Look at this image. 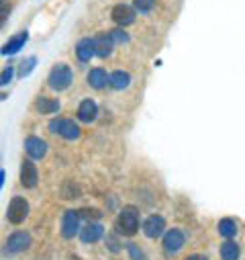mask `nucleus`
Returning <instances> with one entry per match:
<instances>
[{"label": "nucleus", "mask_w": 245, "mask_h": 260, "mask_svg": "<svg viewBox=\"0 0 245 260\" xmlns=\"http://www.w3.org/2000/svg\"><path fill=\"white\" fill-rule=\"evenodd\" d=\"M116 230L123 236H133L139 230V213L135 207H125L116 217Z\"/></svg>", "instance_id": "obj_2"}, {"label": "nucleus", "mask_w": 245, "mask_h": 260, "mask_svg": "<svg viewBox=\"0 0 245 260\" xmlns=\"http://www.w3.org/2000/svg\"><path fill=\"white\" fill-rule=\"evenodd\" d=\"M27 39H29L27 33H19V35H15V37L9 39V43L3 47V53H5V55H13V53H17V51L27 43Z\"/></svg>", "instance_id": "obj_18"}, {"label": "nucleus", "mask_w": 245, "mask_h": 260, "mask_svg": "<svg viewBox=\"0 0 245 260\" xmlns=\"http://www.w3.org/2000/svg\"><path fill=\"white\" fill-rule=\"evenodd\" d=\"M27 215H29V203H27V199L13 197V201L9 205V211H7L9 221L15 223V225H19V223H23L27 219Z\"/></svg>", "instance_id": "obj_4"}, {"label": "nucleus", "mask_w": 245, "mask_h": 260, "mask_svg": "<svg viewBox=\"0 0 245 260\" xmlns=\"http://www.w3.org/2000/svg\"><path fill=\"white\" fill-rule=\"evenodd\" d=\"M35 109L41 113V115H49V113H55L59 109V103L53 101V99H47V96H39L35 101Z\"/></svg>", "instance_id": "obj_19"}, {"label": "nucleus", "mask_w": 245, "mask_h": 260, "mask_svg": "<svg viewBox=\"0 0 245 260\" xmlns=\"http://www.w3.org/2000/svg\"><path fill=\"white\" fill-rule=\"evenodd\" d=\"M184 260H209L207 256H200V254H192V256H186Z\"/></svg>", "instance_id": "obj_28"}, {"label": "nucleus", "mask_w": 245, "mask_h": 260, "mask_svg": "<svg viewBox=\"0 0 245 260\" xmlns=\"http://www.w3.org/2000/svg\"><path fill=\"white\" fill-rule=\"evenodd\" d=\"M153 7V0H135V9L139 13H149Z\"/></svg>", "instance_id": "obj_24"}, {"label": "nucleus", "mask_w": 245, "mask_h": 260, "mask_svg": "<svg viewBox=\"0 0 245 260\" xmlns=\"http://www.w3.org/2000/svg\"><path fill=\"white\" fill-rule=\"evenodd\" d=\"M219 234H221L223 238H233V236L237 234L235 221H233V219H221V221H219Z\"/></svg>", "instance_id": "obj_21"}, {"label": "nucleus", "mask_w": 245, "mask_h": 260, "mask_svg": "<svg viewBox=\"0 0 245 260\" xmlns=\"http://www.w3.org/2000/svg\"><path fill=\"white\" fill-rule=\"evenodd\" d=\"M49 132L59 134L64 140H78L80 138V127L72 119H51L49 121Z\"/></svg>", "instance_id": "obj_3"}, {"label": "nucleus", "mask_w": 245, "mask_h": 260, "mask_svg": "<svg viewBox=\"0 0 245 260\" xmlns=\"http://www.w3.org/2000/svg\"><path fill=\"white\" fill-rule=\"evenodd\" d=\"M127 248H129V254H131V258H133V260H147V258H145V254H143L135 244H129Z\"/></svg>", "instance_id": "obj_25"}, {"label": "nucleus", "mask_w": 245, "mask_h": 260, "mask_svg": "<svg viewBox=\"0 0 245 260\" xmlns=\"http://www.w3.org/2000/svg\"><path fill=\"white\" fill-rule=\"evenodd\" d=\"M0 5H3V0H0Z\"/></svg>", "instance_id": "obj_31"}, {"label": "nucleus", "mask_w": 245, "mask_h": 260, "mask_svg": "<svg viewBox=\"0 0 245 260\" xmlns=\"http://www.w3.org/2000/svg\"><path fill=\"white\" fill-rule=\"evenodd\" d=\"M7 15H9V11H7V9H0V25H3V23H5Z\"/></svg>", "instance_id": "obj_29"}, {"label": "nucleus", "mask_w": 245, "mask_h": 260, "mask_svg": "<svg viewBox=\"0 0 245 260\" xmlns=\"http://www.w3.org/2000/svg\"><path fill=\"white\" fill-rule=\"evenodd\" d=\"M25 152L33 158V160H41L47 154V144L41 138H27L25 140Z\"/></svg>", "instance_id": "obj_10"}, {"label": "nucleus", "mask_w": 245, "mask_h": 260, "mask_svg": "<svg viewBox=\"0 0 245 260\" xmlns=\"http://www.w3.org/2000/svg\"><path fill=\"white\" fill-rule=\"evenodd\" d=\"M76 55L80 61H90V57L94 55V41L92 39H80L76 45Z\"/></svg>", "instance_id": "obj_16"}, {"label": "nucleus", "mask_w": 245, "mask_h": 260, "mask_svg": "<svg viewBox=\"0 0 245 260\" xmlns=\"http://www.w3.org/2000/svg\"><path fill=\"white\" fill-rule=\"evenodd\" d=\"M88 84H90L92 88L100 90V88H104V86L108 84V74H106L102 68H94V70H90V74H88Z\"/></svg>", "instance_id": "obj_17"}, {"label": "nucleus", "mask_w": 245, "mask_h": 260, "mask_svg": "<svg viewBox=\"0 0 245 260\" xmlns=\"http://www.w3.org/2000/svg\"><path fill=\"white\" fill-rule=\"evenodd\" d=\"M31 246V236L27 234V232H15L13 236H9V240H7V250L9 252H23V250H27Z\"/></svg>", "instance_id": "obj_7"}, {"label": "nucleus", "mask_w": 245, "mask_h": 260, "mask_svg": "<svg viewBox=\"0 0 245 260\" xmlns=\"http://www.w3.org/2000/svg\"><path fill=\"white\" fill-rule=\"evenodd\" d=\"M72 80H74V72H72L70 66H66V63H57V66H53L51 72H49V76H47L49 88L51 90H57V92L66 90L72 84Z\"/></svg>", "instance_id": "obj_1"}, {"label": "nucleus", "mask_w": 245, "mask_h": 260, "mask_svg": "<svg viewBox=\"0 0 245 260\" xmlns=\"http://www.w3.org/2000/svg\"><path fill=\"white\" fill-rule=\"evenodd\" d=\"M108 35H110L112 43H127V41H129V35L123 31V29H114V31H110Z\"/></svg>", "instance_id": "obj_22"}, {"label": "nucleus", "mask_w": 245, "mask_h": 260, "mask_svg": "<svg viewBox=\"0 0 245 260\" xmlns=\"http://www.w3.org/2000/svg\"><path fill=\"white\" fill-rule=\"evenodd\" d=\"M13 78V68H7L3 74H0V84H9Z\"/></svg>", "instance_id": "obj_26"}, {"label": "nucleus", "mask_w": 245, "mask_h": 260, "mask_svg": "<svg viewBox=\"0 0 245 260\" xmlns=\"http://www.w3.org/2000/svg\"><path fill=\"white\" fill-rule=\"evenodd\" d=\"M108 84L114 88V90H123V88H127L131 84V76L129 72H123V70H116L108 76Z\"/></svg>", "instance_id": "obj_15"}, {"label": "nucleus", "mask_w": 245, "mask_h": 260, "mask_svg": "<svg viewBox=\"0 0 245 260\" xmlns=\"http://www.w3.org/2000/svg\"><path fill=\"white\" fill-rule=\"evenodd\" d=\"M96 115H98V107H96V103H94V101L86 99V101H82V103H80V107H78V119H80V121L90 123V121H94V119H96Z\"/></svg>", "instance_id": "obj_14"}, {"label": "nucleus", "mask_w": 245, "mask_h": 260, "mask_svg": "<svg viewBox=\"0 0 245 260\" xmlns=\"http://www.w3.org/2000/svg\"><path fill=\"white\" fill-rule=\"evenodd\" d=\"M3 180H5V172H0V186H3Z\"/></svg>", "instance_id": "obj_30"}, {"label": "nucleus", "mask_w": 245, "mask_h": 260, "mask_svg": "<svg viewBox=\"0 0 245 260\" xmlns=\"http://www.w3.org/2000/svg\"><path fill=\"white\" fill-rule=\"evenodd\" d=\"M80 232V213L78 211H66L61 217V236L66 240H72Z\"/></svg>", "instance_id": "obj_5"}, {"label": "nucleus", "mask_w": 245, "mask_h": 260, "mask_svg": "<svg viewBox=\"0 0 245 260\" xmlns=\"http://www.w3.org/2000/svg\"><path fill=\"white\" fill-rule=\"evenodd\" d=\"M37 180H39V174H37L35 164L31 160H23V164H21V184L25 188H33L37 184Z\"/></svg>", "instance_id": "obj_8"}, {"label": "nucleus", "mask_w": 245, "mask_h": 260, "mask_svg": "<svg viewBox=\"0 0 245 260\" xmlns=\"http://www.w3.org/2000/svg\"><path fill=\"white\" fill-rule=\"evenodd\" d=\"M239 254H241L239 246L235 242H231V240L221 246V258L223 260H239Z\"/></svg>", "instance_id": "obj_20"}, {"label": "nucleus", "mask_w": 245, "mask_h": 260, "mask_svg": "<svg viewBox=\"0 0 245 260\" xmlns=\"http://www.w3.org/2000/svg\"><path fill=\"white\" fill-rule=\"evenodd\" d=\"M35 63H37V59L35 57H29V59H25L23 63H21V76H27V74H31V70L35 68Z\"/></svg>", "instance_id": "obj_23"}, {"label": "nucleus", "mask_w": 245, "mask_h": 260, "mask_svg": "<svg viewBox=\"0 0 245 260\" xmlns=\"http://www.w3.org/2000/svg\"><path fill=\"white\" fill-rule=\"evenodd\" d=\"M184 242H186V238H184V234H182L180 230H170V232H166V236H164V250H166L168 254H176V252L182 250Z\"/></svg>", "instance_id": "obj_6"}, {"label": "nucleus", "mask_w": 245, "mask_h": 260, "mask_svg": "<svg viewBox=\"0 0 245 260\" xmlns=\"http://www.w3.org/2000/svg\"><path fill=\"white\" fill-rule=\"evenodd\" d=\"M112 19H114L116 25L125 27V25H131V23L135 21V13H133V9L127 7V5H116V7L112 9Z\"/></svg>", "instance_id": "obj_11"}, {"label": "nucleus", "mask_w": 245, "mask_h": 260, "mask_svg": "<svg viewBox=\"0 0 245 260\" xmlns=\"http://www.w3.org/2000/svg\"><path fill=\"white\" fill-rule=\"evenodd\" d=\"M102 234H104V228H102L100 223H88L86 228L80 230V238H82L84 244H94V242H98V240L102 238Z\"/></svg>", "instance_id": "obj_12"}, {"label": "nucleus", "mask_w": 245, "mask_h": 260, "mask_svg": "<svg viewBox=\"0 0 245 260\" xmlns=\"http://www.w3.org/2000/svg\"><path fill=\"white\" fill-rule=\"evenodd\" d=\"M80 215H82V217H88V219H90V217H96V219H98V217H100V211H98V209H84V211H80Z\"/></svg>", "instance_id": "obj_27"}, {"label": "nucleus", "mask_w": 245, "mask_h": 260, "mask_svg": "<svg viewBox=\"0 0 245 260\" xmlns=\"http://www.w3.org/2000/svg\"><path fill=\"white\" fill-rule=\"evenodd\" d=\"M94 41V53L96 55H100V57H108L110 55V51H112V39H110V35L108 33H100L96 39H92Z\"/></svg>", "instance_id": "obj_13"}, {"label": "nucleus", "mask_w": 245, "mask_h": 260, "mask_svg": "<svg viewBox=\"0 0 245 260\" xmlns=\"http://www.w3.org/2000/svg\"><path fill=\"white\" fill-rule=\"evenodd\" d=\"M164 230H166V219L161 215H151L143 223V234L147 238H159L164 234Z\"/></svg>", "instance_id": "obj_9"}]
</instances>
